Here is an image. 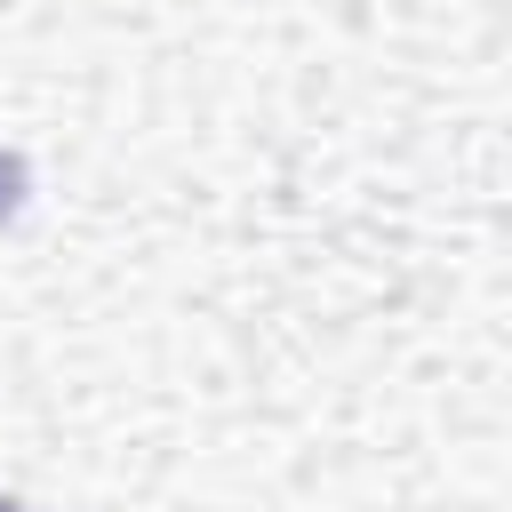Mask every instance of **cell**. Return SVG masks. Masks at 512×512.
Instances as JSON below:
<instances>
[{
    "mask_svg": "<svg viewBox=\"0 0 512 512\" xmlns=\"http://www.w3.org/2000/svg\"><path fill=\"white\" fill-rule=\"evenodd\" d=\"M16 200H24V168H16V160H8V152H0V216H8V208H16Z\"/></svg>",
    "mask_w": 512,
    "mask_h": 512,
    "instance_id": "obj_1",
    "label": "cell"
},
{
    "mask_svg": "<svg viewBox=\"0 0 512 512\" xmlns=\"http://www.w3.org/2000/svg\"><path fill=\"white\" fill-rule=\"evenodd\" d=\"M0 512H24V504H8V496H0Z\"/></svg>",
    "mask_w": 512,
    "mask_h": 512,
    "instance_id": "obj_2",
    "label": "cell"
}]
</instances>
